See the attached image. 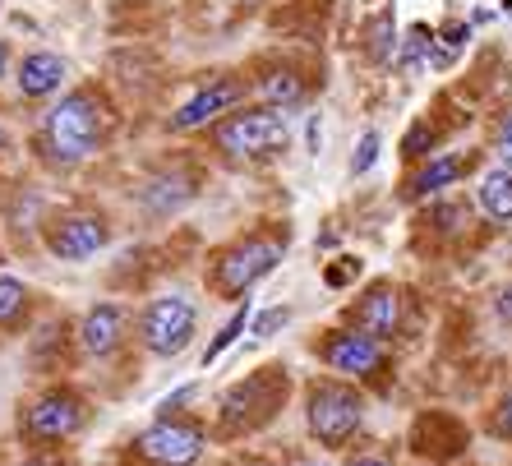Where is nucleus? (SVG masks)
<instances>
[{"label": "nucleus", "instance_id": "nucleus-1", "mask_svg": "<svg viewBox=\"0 0 512 466\" xmlns=\"http://www.w3.org/2000/svg\"><path fill=\"white\" fill-rule=\"evenodd\" d=\"M102 139H107V107L93 88H74L60 102H51L37 125V153L56 171L88 162L102 148Z\"/></svg>", "mask_w": 512, "mask_h": 466}, {"label": "nucleus", "instance_id": "nucleus-2", "mask_svg": "<svg viewBox=\"0 0 512 466\" xmlns=\"http://www.w3.org/2000/svg\"><path fill=\"white\" fill-rule=\"evenodd\" d=\"M286 245H291V231L273 227V231H250V236L231 240L227 250L213 254V268H208V287L217 291L222 300H240L254 282L273 273L282 263Z\"/></svg>", "mask_w": 512, "mask_h": 466}, {"label": "nucleus", "instance_id": "nucleus-3", "mask_svg": "<svg viewBox=\"0 0 512 466\" xmlns=\"http://www.w3.org/2000/svg\"><path fill=\"white\" fill-rule=\"evenodd\" d=\"M365 411H370L365 393L346 379H314L305 388V420H310L314 443L328 453H342L356 443V434L365 430Z\"/></svg>", "mask_w": 512, "mask_h": 466}, {"label": "nucleus", "instance_id": "nucleus-4", "mask_svg": "<svg viewBox=\"0 0 512 466\" xmlns=\"http://www.w3.org/2000/svg\"><path fill=\"white\" fill-rule=\"evenodd\" d=\"M286 370L282 365H263V370H254L250 379H240L236 388H227L222 393V402H217V434H250L259 430V425H268V420L277 416V407L286 402Z\"/></svg>", "mask_w": 512, "mask_h": 466}, {"label": "nucleus", "instance_id": "nucleus-5", "mask_svg": "<svg viewBox=\"0 0 512 466\" xmlns=\"http://www.w3.org/2000/svg\"><path fill=\"white\" fill-rule=\"evenodd\" d=\"M286 139H291L286 111H273V107L231 111V116L217 120V130H213L217 153L231 157V162H259V157H273V153L286 148Z\"/></svg>", "mask_w": 512, "mask_h": 466}, {"label": "nucleus", "instance_id": "nucleus-6", "mask_svg": "<svg viewBox=\"0 0 512 466\" xmlns=\"http://www.w3.org/2000/svg\"><path fill=\"white\" fill-rule=\"evenodd\" d=\"M88 425V402L74 388H47L37 393L24 411H19V439L28 443V453L37 448H60Z\"/></svg>", "mask_w": 512, "mask_h": 466}, {"label": "nucleus", "instance_id": "nucleus-7", "mask_svg": "<svg viewBox=\"0 0 512 466\" xmlns=\"http://www.w3.org/2000/svg\"><path fill=\"white\" fill-rule=\"evenodd\" d=\"M194 333H199V305H194V296H185V291L153 296L148 310L139 314V342L162 360L180 356V351L194 342Z\"/></svg>", "mask_w": 512, "mask_h": 466}, {"label": "nucleus", "instance_id": "nucleus-8", "mask_svg": "<svg viewBox=\"0 0 512 466\" xmlns=\"http://www.w3.org/2000/svg\"><path fill=\"white\" fill-rule=\"evenodd\" d=\"M208 448V430L203 420L190 416H157L139 439L130 443V457H139L143 466H194Z\"/></svg>", "mask_w": 512, "mask_h": 466}, {"label": "nucleus", "instance_id": "nucleus-9", "mask_svg": "<svg viewBox=\"0 0 512 466\" xmlns=\"http://www.w3.org/2000/svg\"><path fill=\"white\" fill-rule=\"evenodd\" d=\"M319 360L333 370V379H346V383H374V379H388V347L374 342L370 333L360 328H333V333L314 342Z\"/></svg>", "mask_w": 512, "mask_h": 466}, {"label": "nucleus", "instance_id": "nucleus-10", "mask_svg": "<svg viewBox=\"0 0 512 466\" xmlns=\"http://www.w3.org/2000/svg\"><path fill=\"white\" fill-rule=\"evenodd\" d=\"M42 240H47L51 259L88 263L97 250H107L111 227H107V217H97V213H60L47 222Z\"/></svg>", "mask_w": 512, "mask_h": 466}, {"label": "nucleus", "instance_id": "nucleus-11", "mask_svg": "<svg viewBox=\"0 0 512 466\" xmlns=\"http://www.w3.org/2000/svg\"><path fill=\"white\" fill-rule=\"evenodd\" d=\"M240 97H245V79L217 74V79H208V84L199 88V93H190L180 102V111L171 116V130L190 134V130H203V125H217L222 116H231V111L240 107Z\"/></svg>", "mask_w": 512, "mask_h": 466}, {"label": "nucleus", "instance_id": "nucleus-12", "mask_svg": "<svg viewBox=\"0 0 512 466\" xmlns=\"http://www.w3.org/2000/svg\"><path fill=\"white\" fill-rule=\"evenodd\" d=\"M351 328H360V333H370L374 342H393L397 328H402V291L393 287V282H374L365 296H356V305H351Z\"/></svg>", "mask_w": 512, "mask_h": 466}, {"label": "nucleus", "instance_id": "nucleus-13", "mask_svg": "<svg viewBox=\"0 0 512 466\" xmlns=\"http://www.w3.org/2000/svg\"><path fill=\"white\" fill-rule=\"evenodd\" d=\"M125 337H130V310L107 300V305H93L79 323V347L88 351L93 360H107L111 351L125 347Z\"/></svg>", "mask_w": 512, "mask_h": 466}, {"label": "nucleus", "instance_id": "nucleus-14", "mask_svg": "<svg viewBox=\"0 0 512 466\" xmlns=\"http://www.w3.org/2000/svg\"><path fill=\"white\" fill-rule=\"evenodd\" d=\"M471 167H476V157H471V153H434L425 167L416 171V176L406 180V199H434V194L453 190V185Z\"/></svg>", "mask_w": 512, "mask_h": 466}, {"label": "nucleus", "instance_id": "nucleus-15", "mask_svg": "<svg viewBox=\"0 0 512 466\" xmlns=\"http://www.w3.org/2000/svg\"><path fill=\"white\" fill-rule=\"evenodd\" d=\"M65 74H70V65L56 51H33V56L19 60L14 84H19V97H51V93H60Z\"/></svg>", "mask_w": 512, "mask_h": 466}, {"label": "nucleus", "instance_id": "nucleus-16", "mask_svg": "<svg viewBox=\"0 0 512 466\" xmlns=\"http://www.w3.org/2000/svg\"><path fill=\"white\" fill-rule=\"evenodd\" d=\"M476 204L489 222H512V167H489L476 185Z\"/></svg>", "mask_w": 512, "mask_h": 466}, {"label": "nucleus", "instance_id": "nucleus-17", "mask_svg": "<svg viewBox=\"0 0 512 466\" xmlns=\"http://www.w3.org/2000/svg\"><path fill=\"white\" fill-rule=\"evenodd\" d=\"M254 93H259L263 107L291 111V107H300V102H305V79H300L296 70H268V74H259Z\"/></svg>", "mask_w": 512, "mask_h": 466}, {"label": "nucleus", "instance_id": "nucleus-18", "mask_svg": "<svg viewBox=\"0 0 512 466\" xmlns=\"http://www.w3.org/2000/svg\"><path fill=\"white\" fill-rule=\"evenodd\" d=\"M28 319V287L24 277L0 273V333H14Z\"/></svg>", "mask_w": 512, "mask_h": 466}, {"label": "nucleus", "instance_id": "nucleus-19", "mask_svg": "<svg viewBox=\"0 0 512 466\" xmlns=\"http://www.w3.org/2000/svg\"><path fill=\"white\" fill-rule=\"evenodd\" d=\"M365 56H370V65H393L397 60V24L393 14H379L370 28H365Z\"/></svg>", "mask_w": 512, "mask_h": 466}, {"label": "nucleus", "instance_id": "nucleus-20", "mask_svg": "<svg viewBox=\"0 0 512 466\" xmlns=\"http://www.w3.org/2000/svg\"><path fill=\"white\" fill-rule=\"evenodd\" d=\"M429 56H434V28H425V24H416L406 33V42H397V65L406 74H420L429 65Z\"/></svg>", "mask_w": 512, "mask_h": 466}, {"label": "nucleus", "instance_id": "nucleus-21", "mask_svg": "<svg viewBox=\"0 0 512 466\" xmlns=\"http://www.w3.org/2000/svg\"><path fill=\"white\" fill-rule=\"evenodd\" d=\"M245 323H250V296H245V305H240V310L231 314V319L222 323V328H217V337H213V342H208V351H203V370H208L213 360H222V351H227L231 342H236V337L245 333Z\"/></svg>", "mask_w": 512, "mask_h": 466}, {"label": "nucleus", "instance_id": "nucleus-22", "mask_svg": "<svg viewBox=\"0 0 512 466\" xmlns=\"http://www.w3.org/2000/svg\"><path fill=\"white\" fill-rule=\"evenodd\" d=\"M379 148H383V139H379V130H370L365 139H360V148H356V157H351V176H365V171L379 162Z\"/></svg>", "mask_w": 512, "mask_h": 466}, {"label": "nucleus", "instance_id": "nucleus-23", "mask_svg": "<svg viewBox=\"0 0 512 466\" xmlns=\"http://www.w3.org/2000/svg\"><path fill=\"white\" fill-rule=\"evenodd\" d=\"M356 277H360V259H342V263H333V268L323 273V282H328L333 291H342L346 282H356Z\"/></svg>", "mask_w": 512, "mask_h": 466}, {"label": "nucleus", "instance_id": "nucleus-24", "mask_svg": "<svg viewBox=\"0 0 512 466\" xmlns=\"http://www.w3.org/2000/svg\"><path fill=\"white\" fill-rule=\"evenodd\" d=\"M286 319H291V310H286V305H277V310H263L259 319H254V337H273Z\"/></svg>", "mask_w": 512, "mask_h": 466}, {"label": "nucleus", "instance_id": "nucleus-25", "mask_svg": "<svg viewBox=\"0 0 512 466\" xmlns=\"http://www.w3.org/2000/svg\"><path fill=\"white\" fill-rule=\"evenodd\" d=\"M429 144H434V130H429V120H420L416 130L406 134V157H425Z\"/></svg>", "mask_w": 512, "mask_h": 466}, {"label": "nucleus", "instance_id": "nucleus-26", "mask_svg": "<svg viewBox=\"0 0 512 466\" xmlns=\"http://www.w3.org/2000/svg\"><path fill=\"white\" fill-rule=\"evenodd\" d=\"M194 393H199L194 383H185V388H176V393H167V397H162V402H157V416H180V407H185V402H190Z\"/></svg>", "mask_w": 512, "mask_h": 466}, {"label": "nucleus", "instance_id": "nucleus-27", "mask_svg": "<svg viewBox=\"0 0 512 466\" xmlns=\"http://www.w3.org/2000/svg\"><path fill=\"white\" fill-rule=\"evenodd\" d=\"M494 153H499L503 167H512V111L499 120V134H494Z\"/></svg>", "mask_w": 512, "mask_h": 466}, {"label": "nucleus", "instance_id": "nucleus-28", "mask_svg": "<svg viewBox=\"0 0 512 466\" xmlns=\"http://www.w3.org/2000/svg\"><path fill=\"white\" fill-rule=\"evenodd\" d=\"M494 434L512 443V393L503 397V402H499V411H494Z\"/></svg>", "mask_w": 512, "mask_h": 466}, {"label": "nucleus", "instance_id": "nucleus-29", "mask_svg": "<svg viewBox=\"0 0 512 466\" xmlns=\"http://www.w3.org/2000/svg\"><path fill=\"white\" fill-rule=\"evenodd\" d=\"M19 466H70V462H65V453H60V448H37V453H28Z\"/></svg>", "mask_w": 512, "mask_h": 466}, {"label": "nucleus", "instance_id": "nucleus-30", "mask_svg": "<svg viewBox=\"0 0 512 466\" xmlns=\"http://www.w3.org/2000/svg\"><path fill=\"white\" fill-rule=\"evenodd\" d=\"M494 310H499V319H508V323H512V287H503V291H499Z\"/></svg>", "mask_w": 512, "mask_h": 466}, {"label": "nucleus", "instance_id": "nucleus-31", "mask_svg": "<svg viewBox=\"0 0 512 466\" xmlns=\"http://www.w3.org/2000/svg\"><path fill=\"white\" fill-rule=\"evenodd\" d=\"M346 466H393V462L379 457V453H365V457H356V462H346Z\"/></svg>", "mask_w": 512, "mask_h": 466}, {"label": "nucleus", "instance_id": "nucleus-32", "mask_svg": "<svg viewBox=\"0 0 512 466\" xmlns=\"http://www.w3.org/2000/svg\"><path fill=\"white\" fill-rule=\"evenodd\" d=\"M5 74H10V42L0 37V79H5Z\"/></svg>", "mask_w": 512, "mask_h": 466}, {"label": "nucleus", "instance_id": "nucleus-33", "mask_svg": "<svg viewBox=\"0 0 512 466\" xmlns=\"http://www.w3.org/2000/svg\"><path fill=\"white\" fill-rule=\"evenodd\" d=\"M319 139H323V134H319V120L310 116V153H319Z\"/></svg>", "mask_w": 512, "mask_h": 466}, {"label": "nucleus", "instance_id": "nucleus-34", "mask_svg": "<svg viewBox=\"0 0 512 466\" xmlns=\"http://www.w3.org/2000/svg\"><path fill=\"white\" fill-rule=\"evenodd\" d=\"M240 466H277V462H268V457H245Z\"/></svg>", "mask_w": 512, "mask_h": 466}, {"label": "nucleus", "instance_id": "nucleus-35", "mask_svg": "<svg viewBox=\"0 0 512 466\" xmlns=\"http://www.w3.org/2000/svg\"><path fill=\"white\" fill-rule=\"evenodd\" d=\"M296 466H333V462H296Z\"/></svg>", "mask_w": 512, "mask_h": 466}, {"label": "nucleus", "instance_id": "nucleus-36", "mask_svg": "<svg viewBox=\"0 0 512 466\" xmlns=\"http://www.w3.org/2000/svg\"><path fill=\"white\" fill-rule=\"evenodd\" d=\"M5 144H10V134H5V130H0V148H5Z\"/></svg>", "mask_w": 512, "mask_h": 466}, {"label": "nucleus", "instance_id": "nucleus-37", "mask_svg": "<svg viewBox=\"0 0 512 466\" xmlns=\"http://www.w3.org/2000/svg\"><path fill=\"white\" fill-rule=\"evenodd\" d=\"M0 263H5V250H0Z\"/></svg>", "mask_w": 512, "mask_h": 466}]
</instances>
